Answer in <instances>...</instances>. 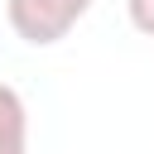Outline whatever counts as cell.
Returning <instances> with one entry per match:
<instances>
[{
    "label": "cell",
    "instance_id": "cell-1",
    "mask_svg": "<svg viewBox=\"0 0 154 154\" xmlns=\"http://www.w3.org/2000/svg\"><path fill=\"white\" fill-rule=\"evenodd\" d=\"M91 5L96 0H10L5 14H10V29L29 48H53L87 19Z\"/></svg>",
    "mask_w": 154,
    "mask_h": 154
},
{
    "label": "cell",
    "instance_id": "cell-3",
    "mask_svg": "<svg viewBox=\"0 0 154 154\" xmlns=\"http://www.w3.org/2000/svg\"><path fill=\"white\" fill-rule=\"evenodd\" d=\"M125 14L144 38H154V0H125Z\"/></svg>",
    "mask_w": 154,
    "mask_h": 154
},
{
    "label": "cell",
    "instance_id": "cell-2",
    "mask_svg": "<svg viewBox=\"0 0 154 154\" xmlns=\"http://www.w3.org/2000/svg\"><path fill=\"white\" fill-rule=\"evenodd\" d=\"M0 154H29V106L10 82H0Z\"/></svg>",
    "mask_w": 154,
    "mask_h": 154
}]
</instances>
